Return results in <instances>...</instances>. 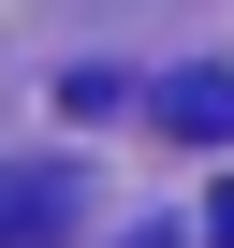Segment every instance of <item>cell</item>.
Wrapping results in <instances>:
<instances>
[{"label": "cell", "mask_w": 234, "mask_h": 248, "mask_svg": "<svg viewBox=\"0 0 234 248\" xmlns=\"http://www.w3.org/2000/svg\"><path fill=\"white\" fill-rule=\"evenodd\" d=\"M147 117H161L176 146H234V73H161V88H147Z\"/></svg>", "instance_id": "1"}, {"label": "cell", "mask_w": 234, "mask_h": 248, "mask_svg": "<svg viewBox=\"0 0 234 248\" xmlns=\"http://www.w3.org/2000/svg\"><path fill=\"white\" fill-rule=\"evenodd\" d=\"M73 219V175H0V248H44Z\"/></svg>", "instance_id": "2"}, {"label": "cell", "mask_w": 234, "mask_h": 248, "mask_svg": "<svg viewBox=\"0 0 234 248\" xmlns=\"http://www.w3.org/2000/svg\"><path fill=\"white\" fill-rule=\"evenodd\" d=\"M205 248H234V190H219V204H205Z\"/></svg>", "instance_id": "3"}, {"label": "cell", "mask_w": 234, "mask_h": 248, "mask_svg": "<svg viewBox=\"0 0 234 248\" xmlns=\"http://www.w3.org/2000/svg\"><path fill=\"white\" fill-rule=\"evenodd\" d=\"M132 248H176V233H132Z\"/></svg>", "instance_id": "4"}]
</instances>
